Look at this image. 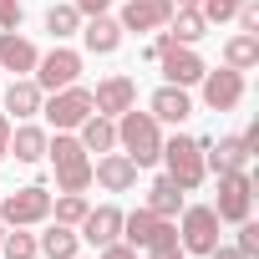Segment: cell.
<instances>
[{"label": "cell", "mask_w": 259, "mask_h": 259, "mask_svg": "<svg viewBox=\"0 0 259 259\" xmlns=\"http://www.w3.org/2000/svg\"><path fill=\"white\" fill-rule=\"evenodd\" d=\"M36 61H41V51H36V41H31V36H21V31H0V71L31 76V71H36Z\"/></svg>", "instance_id": "e0dca14e"}, {"label": "cell", "mask_w": 259, "mask_h": 259, "mask_svg": "<svg viewBox=\"0 0 259 259\" xmlns=\"http://www.w3.org/2000/svg\"><path fill=\"white\" fill-rule=\"evenodd\" d=\"M249 208H254V178H249L244 168L219 173V198H213L219 224H244V219H249Z\"/></svg>", "instance_id": "52a82bcc"}, {"label": "cell", "mask_w": 259, "mask_h": 259, "mask_svg": "<svg viewBox=\"0 0 259 259\" xmlns=\"http://www.w3.org/2000/svg\"><path fill=\"white\" fill-rule=\"evenodd\" d=\"M76 259H81V254H76Z\"/></svg>", "instance_id": "60d3db41"}, {"label": "cell", "mask_w": 259, "mask_h": 259, "mask_svg": "<svg viewBox=\"0 0 259 259\" xmlns=\"http://www.w3.org/2000/svg\"><path fill=\"white\" fill-rule=\"evenodd\" d=\"M92 107H97L102 117H122L127 107H138V81H133V76H107V81H97Z\"/></svg>", "instance_id": "9a60e30c"}, {"label": "cell", "mask_w": 259, "mask_h": 259, "mask_svg": "<svg viewBox=\"0 0 259 259\" xmlns=\"http://www.w3.org/2000/svg\"><path fill=\"white\" fill-rule=\"evenodd\" d=\"M76 143H81L87 153H112V148H117V122L102 117V112H92V117L76 127Z\"/></svg>", "instance_id": "44dd1931"}, {"label": "cell", "mask_w": 259, "mask_h": 259, "mask_svg": "<svg viewBox=\"0 0 259 259\" xmlns=\"http://www.w3.org/2000/svg\"><path fill=\"white\" fill-rule=\"evenodd\" d=\"M0 239H6V224H0Z\"/></svg>", "instance_id": "ab89813d"}, {"label": "cell", "mask_w": 259, "mask_h": 259, "mask_svg": "<svg viewBox=\"0 0 259 259\" xmlns=\"http://www.w3.org/2000/svg\"><path fill=\"white\" fill-rule=\"evenodd\" d=\"M173 219H158L153 208H133V213H122V244H133V249H148Z\"/></svg>", "instance_id": "ffe728a7"}, {"label": "cell", "mask_w": 259, "mask_h": 259, "mask_svg": "<svg viewBox=\"0 0 259 259\" xmlns=\"http://www.w3.org/2000/svg\"><path fill=\"white\" fill-rule=\"evenodd\" d=\"M11 127H16V122L0 112V158H11Z\"/></svg>", "instance_id": "8d00e7d4"}, {"label": "cell", "mask_w": 259, "mask_h": 259, "mask_svg": "<svg viewBox=\"0 0 259 259\" xmlns=\"http://www.w3.org/2000/svg\"><path fill=\"white\" fill-rule=\"evenodd\" d=\"M41 102H46V92L31 76H11V87H6V117L11 122H31L41 112Z\"/></svg>", "instance_id": "ac0fdd59"}, {"label": "cell", "mask_w": 259, "mask_h": 259, "mask_svg": "<svg viewBox=\"0 0 259 259\" xmlns=\"http://www.w3.org/2000/svg\"><path fill=\"white\" fill-rule=\"evenodd\" d=\"M158 163H168V178H173L183 193L203 188V178H208V168H203V138H188V133L163 138V158H158Z\"/></svg>", "instance_id": "3957f363"}, {"label": "cell", "mask_w": 259, "mask_h": 259, "mask_svg": "<svg viewBox=\"0 0 259 259\" xmlns=\"http://www.w3.org/2000/svg\"><path fill=\"white\" fill-rule=\"evenodd\" d=\"M46 158H51V168H56V188H61V193H87V188H92V153H87L71 133L46 138Z\"/></svg>", "instance_id": "7a4b0ae2"}, {"label": "cell", "mask_w": 259, "mask_h": 259, "mask_svg": "<svg viewBox=\"0 0 259 259\" xmlns=\"http://www.w3.org/2000/svg\"><path fill=\"white\" fill-rule=\"evenodd\" d=\"M138 173H143V168L127 158V153H117V148L102 153V158L92 163V183H102L107 193H127V188H138Z\"/></svg>", "instance_id": "30bf717a"}, {"label": "cell", "mask_w": 259, "mask_h": 259, "mask_svg": "<svg viewBox=\"0 0 259 259\" xmlns=\"http://www.w3.org/2000/svg\"><path fill=\"white\" fill-rule=\"evenodd\" d=\"M148 112H153L158 122L178 127V122H188V117H193V97H188V87H173V81H163V87L148 97Z\"/></svg>", "instance_id": "2e32d148"}, {"label": "cell", "mask_w": 259, "mask_h": 259, "mask_svg": "<svg viewBox=\"0 0 259 259\" xmlns=\"http://www.w3.org/2000/svg\"><path fill=\"white\" fill-rule=\"evenodd\" d=\"M102 259H138V249L117 239V244H107V249H102Z\"/></svg>", "instance_id": "d590c367"}, {"label": "cell", "mask_w": 259, "mask_h": 259, "mask_svg": "<svg viewBox=\"0 0 259 259\" xmlns=\"http://www.w3.org/2000/svg\"><path fill=\"white\" fill-rule=\"evenodd\" d=\"M46 219H51L46 183H26V188L0 198V224H6V229H31V224H46Z\"/></svg>", "instance_id": "8992f818"}, {"label": "cell", "mask_w": 259, "mask_h": 259, "mask_svg": "<svg viewBox=\"0 0 259 259\" xmlns=\"http://www.w3.org/2000/svg\"><path fill=\"white\" fill-rule=\"evenodd\" d=\"M117 122V148L133 158L138 168H153L158 158H163V122L153 117V112H138V107H127L122 117H112Z\"/></svg>", "instance_id": "6da1fadb"}, {"label": "cell", "mask_w": 259, "mask_h": 259, "mask_svg": "<svg viewBox=\"0 0 259 259\" xmlns=\"http://www.w3.org/2000/svg\"><path fill=\"white\" fill-rule=\"evenodd\" d=\"M71 6H76L81 21H87V16H107V11H112V0H71Z\"/></svg>", "instance_id": "e575fe53"}, {"label": "cell", "mask_w": 259, "mask_h": 259, "mask_svg": "<svg viewBox=\"0 0 259 259\" xmlns=\"http://www.w3.org/2000/svg\"><path fill=\"white\" fill-rule=\"evenodd\" d=\"M21 16H26L21 0H0V31H21Z\"/></svg>", "instance_id": "d6a6232c"}, {"label": "cell", "mask_w": 259, "mask_h": 259, "mask_svg": "<svg viewBox=\"0 0 259 259\" xmlns=\"http://www.w3.org/2000/svg\"><path fill=\"white\" fill-rule=\"evenodd\" d=\"M158 66H163V76H168L173 87H198V81H203V71H208V66H203V56H198L193 46H178V41L158 56Z\"/></svg>", "instance_id": "8fae6325"}, {"label": "cell", "mask_w": 259, "mask_h": 259, "mask_svg": "<svg viewBox=\"0 0 259 259\" xmlns=\"http://www.w3.org/2000/svg\"><path fill=\"white\" fill-rule=\"evenodd\" d=\"M143 254H148V259H188V254H183V244H178V219H173V224H168V229H163Z\"/></svg>", "instance_id": "f546056e"}, {"label": "cell", "mask_w": 259, "mask_h": 259, "mask_svg": "<svg viewBox=\"0 0 259 259\" xmlns=\"http://www.w3.org/2000/svg\"><path fill=\"white\" fill-rule=\"evenodd\" d=\"M173 11H198V0H173Z\"/></svg>", "instance_id": "f35d334b"}, {"label": "cell", "mask_w": 259, "mask_h": 259, "mask_svg": "<svg viewBox=\"0 0 259 259\" xmlns=\"http://www.w3.org/2000/svg\"><path fill=\"white\" fill-rule=\"evenodd\" d=\"M178 244L193 259H208L224 239H219V213L213 203H183V224H178Z\"/></svg>", "instance_id": "5b68a950"}, {"label": "cell", "mask_w": 259, "mask_h": 259, "mask_svg": "<svg viewBox=\"0 0 259 259\" xmlns=\"http://www.w3.org/2000/svg\"><path fill=\"white\" fill-rule=\"evenodd\" d=\"M36 244H41L46 259H76V254H81V234H76L71 224H51Z\"/></svg>", "instance_id": "cb8c5ba5"}, {"label": "cell", "mask_w": 259, "mask_h": 259, "mask_svg": "<svg viewBox=\"0 0 259 259\" xmlns=\"http://www.w3.org/2000/svg\"><path fill=\"white\" fill-rule=\"evenodd\" d=\"M36 254H41L36 234H26V229H6V239H0V259H36Z\"/></svg>", "instance_id": "4316f807"}, {"label": "cell", "mask_w": 259, "mask_h": 259, "mask_svg": "<svg viewBox=\"0 0 259 259\" xmlns=\"http://www.w3.org/2000/svg\"><path fill=\"white\" fill-rule=\"evenodd\" d=\"M234 249H239L244 259H259V224H254V219H244V224H239V239H234Z\"/></svg>", "instance_id": "1f68e13d"}, {"label": "cell", "mask_w": 259, "mask_h": 259, "mask_svg": "<svg viewBox=\"0 0 259 259\" xmlns=\"http://www.w3.org/2000/svg\"><path fill=\"white\" fill-rule=\"evenodd\" d=\"M198 97H203V107H208V112H234V107L244 102V71H234V66L203 71Z\"/></svg>", "instance_id": "9c48e42d"}, {"label": "cell", "mask_w": 259, "mask_h": 259, "mask_svg": "<svg viewBox=\"0 0 259 259\" xmlns=\"http://www.w3.org/2000/svg\"><path fill=\"white\" fill-rule=\"evenodd\" d=\"M87 208H92V203H87V193H56V198H51V213H56V224H71V229L87 219Z\"/></svg>", "instance_id": "f1b7e54d"}, {"label": "cell", "mask_w": 259, "mask_h": 259, "mask_svg": "<svg viewBox=\"0 0 259 259\" xmlns=\"http://www.w3.org/2000/svg\"><path fill=\"white\" fill-rule=\"evenodd\" d=\"M11 158L16 163H41L46 158V127H36V122L11 127Z\"/></svg>", "instance_id": "7402d4cb"}, {"label": "cell", "mask_w": 259, "mask_h": 259, "mask_svg": "<svg viewBox=\"0 0 259 259\" xmlns=\"http://www.w3.org/2000/svg\"><path fill=\"white\" fill-rule=\"evenodd\" d=\"M76 234L92 244V249H107L122 239V208L117 203H102V208H87V219L76 224Z\"/></svg>", "instance_id": "7c38bea8"}, {"label": "cell", "mask_w": 259, "mask_h": 259, "mask_svg": "<svg viewBox=\"0 0 259 259\" xmlns=\"http://www.w3.org/2000/svg\"><path fill=\"white\" fill-rule=\"evenodd\" d=\"M168 16H173V0H127L122 16H117V26L143 36V31H163Z\"/></svg>", "instance_id": "4fadbf2b"}, {"label": "cell", "mask_w": 259, "mask_h": 259, "mask_svg": "<svg viewBox=\"0 0 259 259\" xmlns=\"http://www.w3.org/2000/svg\"><path fill=\"white\" fill-rule=\"evenodd\" d=\"M163 31H168V36H173V41H178V46H198V41H203V36H208V21H203V16H198V11H173V16H168V26H163Z\"/></svg>", "instance_id": "d4e9b609"}, {"label": "cell", "mask_w": 259, "mask_h": 259, "mask_svg": "<svg viewBox=\"0 0 259 259\" xmlns=\"http://www.w3.org/2000/svg\"><path fill=\"white\" fill-rule=\"evenodd\" d=\"M46 31H51L56 41L76 36V31H81V11H76V6H51V11H46Z\"/></svg>", "instance_id": "83f0119b"}, {"label": "cell", "mask_w": 259, "mask_h": 259, "mask_svg": "<svg viewBox=\"0 0 259 259\" xmlns=\"http://www.w3.org/2000/svg\"><path fill=\"white\" fill-rule=\"evenodd\" d=\"M76 36L87 41V51H92V56H112V51L122 46V26H117V16H87Z\"/></svg>", "instance_id": "d6986e66"}, {"label": "cell", "mask_w": 259, "mask_h": 259, "mask_svg": "<svg viewBox=\"0 0 259 259\" xmlns=\"http://www.w3.org/2000/svg\"><path fill=\"white\" fill-rule=\"evenodd\" d=\"M224 66H234V71L259 66V36H249V31L229 36V41H224Z\"/></svg>", "instance_id": "484cf974"}, {"label": "cell", "mask_w": 259, "mask_h": 259, "mask_svg": "<svg viewBox=\"0 0 259 259\" xmlns=\"http://www.w3.org/2000/svg\"><path fill=\"white\" fill-rule=\"evenodd\" d=\"M208 259H244V254H239V249H234V244H219V249H213V254H208Z\"/></svg>", "instance_id": "74e56055"}, {"label": "cell", "mask_w": 259, "mask_h": 259, "mask_svg": "<svg viewBox=\"0 0 259 259\" xmlns=\"http://www.w3.org/2000/svg\"><path fill=\"white\" fill-rule=\"evenodd\" d=\"M92 112H97L92 107V87H81V81H71L61 92H46V102H41V117L56 127V133H76Z\"/></svg>", "instance_id": "277c9868"}, {"label": "cell", "mask_w": 259, "mask_h": 259, "mask_svg": "<svg viewBox=\"0 0 259 259\" xmlns=\"http://www.w3.org/2000/svg\"><path fill=\"white\" fill-rule=\"evenodd\" d=\"M143 208H153L158 219H178V213H183V188L163 173V178H153V188H148V203H143Z\"/></svg>", "instance_id": "603a6c76"}, {"label": "cell", "mask_w": 259, "mask_h": 259, "mask_svg": "<svg viewBox=\"0 0 259 259\" xmlns=\"http://www.w3.org/2000/svg\"><path fill=\"white\" fill-rule=\"evenodd\" d=\"M249 158H254V148H249L244 133H239V138H219V143L203 138V168H208V173H234V168H244Z\"/></svg>", "instance_id": "5bb4252c"}, {"label": "cell", "mask_w": 259, "mask_h": 259, "mask_svg": "<svg viewBox=\"0 0 259 259\" xmlns=\"http://www.w3.org/2000/svg\"><path fill=\"white\" fill-rule=\"evenodd\" d=\"M234 21H239V31H249V36H259V6H254V0H244V6L234 11Z\"/></svg>", "instance_id": "836d02e7"}, {"label": "cell", "mask_w": 259, "mask_h": 259, "mask_svg": "<svg viewBox=\"0 0 259 259\" xmlns=\"http://www.w3.org/2000/svg\"><path fill=\"white\" fill-rule=\"evenodd\" d=\"M239 6H244V0H198V16H203L208 26H213V21L224 26V21H234V11H239Z\"/></svg>", "instance_id": "4dcf8cb0"}, {"label": "cell", "mask_w": 259, "mask_h": 259, "mask_svg": "<svg viewBox=\"0 0 259 259\" xmlns=\"http://www.w3.org/2000/svg\"><path fill=\"white\" fill-rule=\"evenodd\" d=\"M31 81L41 87V92H61V87H71V81H81V51H71V46H51L41 61H36V71H31Z\"/></svg>", "instance_id": "ba28073f"}]
</instances>
